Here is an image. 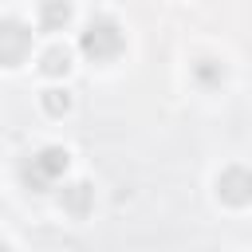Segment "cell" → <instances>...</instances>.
Segmentation results:
<instances>
[{"label":"cell","mask_w":252,"mask_h":252,"mask_svg":"<svg viewBox=\"0 0 252 252\" xmlns=\"http://www.w3.org/2000/svg\"><path fill=\"white\" fill-rule=\"evenodd\" d=\"M193 71H197V79H201L205 87H217V83L224 79V67H220L217 59H201V63H197Z\"/></svg>","instance_id":"obj_8"},{"label":"cell","mask_w":252,"mask_h":252,"mask_svg":"<svg viewBox=\"0 0 252 252\" xmlns=\"http://www.w3.org/2000/svg\"><path fill=\"white\" fill-rule=\"evenodd\" d=\"M79 47H83V55H87V59H94V63L114 59V55L122 51V32H118V24H114V20L94 16V20L87 24V32L79 35Z\"/></svg>","instance_id":"obj_2"},{"label":"cell","mask_w":252,"mask_h":252,"mask_svg":"<svg viewBox=\"0 0 252 252\" xmlns=\"http://www.w3.org/2000/svg\"><path fill=\"white\" fill-rule=\"evenodd\" d=\"M43 110L55 114V118L67 114V110H71V94H67V91H43Z\"/></svg>","instance_id":"obj_9"},{"label":"cell","mask_w":252,"mask_h":252,"mask_svg":"<svg viewBox=\"0 0 252 252\" xmlns=\"http://www.w3.org/2000/svg\"><path fill=\"white\" fill-rule=\"evenodd\" d=\"M28 51H32V32L20 20H0V67L24 63Z\"/></svg>","instance_id":"obj_3"},{"label":"cell","mask_w":252,"mask_h":252,"mask_svg":"<svg viewBox=\"0 0 252 252\" xmlns=\"http://www.w3.org/2000/svg\"><path fill=\"white\" fill-rule=\"evenodd\" d=\"M217 197H220L224 205H248V201H252V169L228 165V169L217 177Z\"/></svg>","instance_id":"obj_4"},{"label":"cell","mask_w":252,"mask_h":252,"mask_svg":"<svg viewBox=\"0 0 252 252\" xmlns=\"http://www.w3.org/2000/svg\"><path fill=\"white\" fill-rule=\"evenodd\" d=\"M63 169H67V150H59V146H43L39 154H32V158L24 161L20 177H24V185H28L32 193H43L55 177H63Z\"/></svg>","instance_id":"obj_1"},{"label":"cell","mask_w":252,"mask_h":252,"mask_svg":"<svg viewBox=\"0 0 252 252\" xmlns=\"http://www.w3.org/2000/svg\"><path fill=\"white\" fill-rule=\"evenodd\" d=\"M91 201H94V189H91L87 181H75V185L63 189V209H67L71 217H87V213H91Z\"/></svg>","instance_id":"obj_5"},{"label":"cell","mask_w":252,"mask_h":252,"mask_svg":"<svg viewBox=\"0 0 252 252\" xmlns=\"http://www.w3.org/2000/svg\"><path fill=\"white\" fill-rule=\"evenodd\" d=\"M39 20H43V28H59V24L71 20V8L67 4H43L39 8Z\"/></svg>","instance_id":"obj_7"},{"label":"cell","mask_w":252,"mask_h":252,"mask_svg":"<svg viewBox=\"0 0 252 252\" xmlns=\"http://www.w3.org/2000/svg\"><path fill=\"white\" fill-rule=\"evenodd\" d=\"M0 252H8V248H4V244H0Z\"/></svg>","instance_id":"obj_10"},{"label":"cell","mask_w":252,"mask_h":252,"mask_svg":"<svg viewBox=\"0 0 252 252\" xmlns=\"http://www.w3.org/2000/svg\"><path fill=\"white\" fill-rule=\"evenodd\" d=\"M67 67H71V51L59 47V43L39 55V71H43V75H67Z\"/></svg>","instance_id":"obj_6"}]
</instances>
